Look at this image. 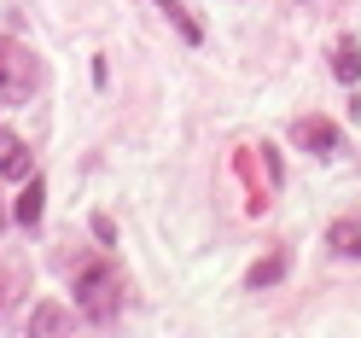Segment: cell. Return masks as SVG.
Returning a JSON list of instances; mask_svg holds the SVG:
<instances>
[{"label":"cell","mask_w":361,"mask_h":338,"mask_svg":"<svg viewBox=\"0 0 361 338\" xmlns=\"http://www.w3.org/2000/svg\"><path fill=\"white\" fill-rule=\"evenodd\" d=\"M326 245H332V257H355L361 262V216H338L326 228Z\"/></svg>","instance_id":"cell-4"},{"label":"cell","mask_w":361,"mask_h":338,"mask_svg":"<svg viewBox=\"0 0 361 338\" xmlns=\"http://www.w3.org/2000/svg\"><path fill=\"white\" fill-rule=\"evenodd\" d=\"M41 82V64L24 41H0V99H30Z\"/></svg>","instance_id":"cell-2"},{"label":"cell","mask_w":361,"mask_h":338,"mask_svg":"<svg viewBox=\"0 0 361 338\" xmlns=\"http://www.w3.org/2000/svg\"><path fill=\"white\" fill-rule=\"evenodd\" d=\"M332 76H338V82H355V76H361V47H355V35H338V47H332Z\"/></svg>","instance_id":"cell-8"},{"label":"cell","mask_w":361,"mask_h":338,"mask_svg":"<svg viewBox=\"0 0 361 338\" xmlns=\"http://www.w3.org/2000/svg\"><path fill=\"white\" fill-rule=\"evenodd\" d=\"M157 6H164V18H169V24H175L180 35H187V41H192V47H198V41H204V30H198V24H192V12H187V6H180V0H157Z\"/></svg>","instance_id":"cell-10"},{"label":"cell","mask_w":361,"mask_h":338,"mask_svg":"<svg viewBox=\"0 0 361 338\" xmlns=\"http://www.w3.org/2000/svg\"><path fill=\"white\" fill-rule=\"evenodd\" d=\"M286 268H291V251L280 245V251H268L262 262H251V274H245V286H251V291H262V286H280V280H286Z\"/></svg>","instance_id":"cell-6"},{"label":"cell","mask_w":361,"mask_h":338,"mask_svg":"<svg viewBox=\"0 0 361 338\" xmlns=\"http://www.w3.org/2000/svg\"><path fill=\"white\" fill-rule=\"evenodd\" d=\"M41 210H47V181H41V175H30V181H24V193H18V205H12V216L24 222V228H35V222H41Z\"/></svg>","instance_id":"cell-7"},{"label":"cell","mask_w":361,"mask_h":338,"mask_svg":"<svg viewBox=\"0 0 361 338\" xmlns=\"http://www.w3.org/2000/svg\"><path fill=\"white\" fill-rule=\"evenodd\" d=\"M71 321H76V315L59 309V303H35V309H30V332H64Z\"/></svg>","instance_id":"cell-9"},{"label":"cell","mask_w":361,"mask_h":338,"mask_svg":"<svg viewBox=\"0 0 361 338\" xmlns=\"http://www.w3.org/2000/svg\"><path fill=\"white\" fill-rule=\"evenodd\" d=\"M76 309L87 315V321H111V315L123 309V274L111 262L76 268Z\"/></svg>","instance_id":"cell-1"},{"label":"cell","mask_w":361,"mask_h":338,"mask_svg":"<svg viewBox=\"0 0 361 338\" xmlns=\"http://www.w3.org/2000/svg\"><path fill=\"white\" fill-rule=\"evenodd\" d=\"M0 175L6 181H30V146L12 128H0Z\"/></svg>","instance_id":"cell-3"},{"label":"cell","mask_w":361,"mask_h":338,"mask_svg":"<svg viewBox=\"0 0 361 338\" xmlns=\"http://www.w3.org/2000/svg\"><path fill=\"white\" fill-rule=\"evenodd\" d=\"M291 140L309 146V152H338V128H332L326 117H303L298 128H291Z\"/></svg>","instance_id":"cell-5"}]
</instances>
